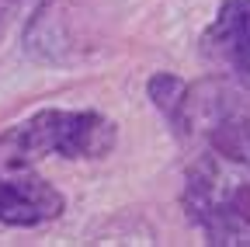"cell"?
<instances>
[{"label": "cell", "instance_id": "5", "mask_svg": "<svg viewBox=\"0 0 250 247\" xmlns=\"http://www.w3.org/2000/svg\"><path fill=\"white\" fill-rule=\"evenodd\" d=\"M146 90H149L153 105L164 112V118L174 126V133L188 136V98H191V87L174 73H153Z\"/></svg>", "mask_w": 250, "mask_h": 247}, {"label": "cell", "instance_id": "2", "mask_svg": "<svg viewBox=\"0 0 250 247\" xmlns=\"http://www.w3.org/2000/svg\"><path fill=\"white\" fill-rule=\"evenodd\" d=\"M115 136H118L115 122H108L98 112L45 108L0 133V167L28 171L42 157L98 160L111 153Z\"/></svg>", "mask_w": 250, "mask_h": 247}, {"label": "cell", "instance_id": "7", "mask_svg": "<svg viewBox=\"0 0 250 247\" xmlns=\"http://www.w3.org/2000/svg\"><path fill=\"white\" fill-rule=\"evenodd\" d=\"M18 4H21V0H18Z\"/></svg>", "mask_w": 250, "mask_h": 247}, {"label": "cell", "instance_id": "1", "mask_svg": "<svg viewBox=\"0 0 250 247\" xmlns=\"http://www.w3.org/2000/svg\"><path fill=\"white\" fill-rule=\"evenodd\" d=\"M195 157L184 174V212L208 244L250 247V105L229 87L188 98Z\"/></svg>", "mask_w": 250, "mask_h": 247}, {"label": "cell", "instance_id": "6", "mask_svg": "<svg viewBox=\"0 0 250 247\" xmlns=\"http://www.w3.org/2000/svg\"><path fill=\"white\" fill-rule=\"evenodd\" d=\"M18 7V0H0V35H4V24H7V14Z\"/></svg>", "mask_w": 250, "mask_h": 247}, {"label": "cell", "instance_id": "3", "mask_svg": "<svg viewBox=\"0 0 250 247\" xmlns=\"http://www.w3.org/2000/svg\"><path fill=\"white\" fill-rule=\"evenodd\" d=\"M202 59L233 80H250V0H226L202 32Z\"/></svg>", "mask_w": 250, "mask_h": 247}, {"label": "cell", "instance_id": "4", "mask_svg": "<svg viewBox=\"0 0 250 247\" xmlns=\"http://www.w3.org/2000/svg\"><path fill=\"white\" fill-rule=\"evenodd\" d=\"M66 199L39 174H11L0 167V223L7 226H42L59 220Z\"/></svg>", "mask_w": 250, "mask_h": 247}]
</instances>
